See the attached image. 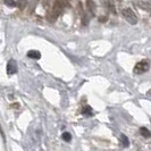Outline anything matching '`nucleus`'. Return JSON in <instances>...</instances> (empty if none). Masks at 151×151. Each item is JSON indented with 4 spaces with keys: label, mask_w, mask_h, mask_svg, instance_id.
Segmentation results:
<instances>
[{
    "label": "nucleus",
    "mask_w": 151,
    "mask_h": 151,
    "mask_svg": "<svg viewBox=\"0 0 151 151\" xmlns=\"http://www.w3.org/2000/svg\"><path fill=\"white\" fill-rule=\"evenodd\" d=\"M68 5H69V0H55L52 9L48 15L49 22H55L57 19V17L60 15L63 8H65Z\"/></svg>",
    "instance_id": "obj_1"
},
{
    "label": "nucleus",
    "mask_w": 151,
    "mask_h": 151,
    "mask_svg": "<svg viewBox=\"0 0 151 151\" xmlns=\"http://www.w3.org/2000/svg\"><path fill=\"white\" fill-rule=\"evenodd\" d=\"M149 69H150V60L143 59V60L139 61L135 66H134L133 72H134L135 74H143L145 72H148Z\"/></svg>",
    "instance_id": "obj_2"
},
{
    "label": "nucleus",
    "mask_w": 151,
    "mask_h": 151,
    "mask_svg": "<svg viewBox=\"0 0 151 151\" xmlns=\"http://www.w3.org/2000/svg\"><path fill=\"white\" fill-rule=\"evenodd\" d=\"M122 14L124 16V18L129 23V24H132V25H134L137 23V17H136L135 13L131 9V8H125V9H123V12H122Z\"/></svg>",
    "instance_id": "obj_3"
},
{
    "label": "nucleus",
    "mask_w": 151,
    "mask_h": 151,
    "mask_svg": "<svg viewBox=\"0 0 151 151\" xmlns=\"http://www.w3.org/2000/svg\"><path fill=\"white\" fill-rule=\"evenodd\" d=\"M7 73L8 75H14L17 73V64L14 59H10L7 64Z\"/></svg>",
    "instance_id": "obj_4"
},
{
    "label": "nucleus",
    "mask_w": 151,
    "mask_h": 151,
    "mask_svg": "<svg viewBox=\"0 0 151 151\" xmlns=\"http://www.w3.org/2000/svg\"><path fill=\"white\" fill-rule=\"evenodd\" d=\"M139 7L145 12H151V1L149 0H141L139 1Z\"/></svg>",
    "instance_id": "obj_5"
},
{
    "label": "nucleus",
    "mask_w": 151,
    "mask_h": 151,
    "mask_svg": "<svg viewBox=\"0 0 151 151\" xmlns=\"http://www.w3.org/2000/svg\"><path fill=\"white\" fill-rule=\"evenodd\" d=\"M86 7L91 13V15H96V4L93 0H86Z\"/></svg>",
    "instance_id": "obj_6"
},
{
    "label": "nucleus",
    "mask_w": 151,
    "mask_h": 151,
    "mask_svg": "<svg viewBox=\"0 0 151 151\" xmlns=\"http://www.w3.org/2000/svg\"><path fill=\"white\" fill-rule=\"evenodd\" d=\"M27 57L29 58H31V59H40L41 58V53H40V51H38V50H30L29 52H27Z\"/></svg>",
    "instance_id": "obj_7"
},
{
    "label": "nucleus",
    "mask_w": 151,
    "mask_h": 151,
    "mask_svg": "<svg viewBox=\"0 0 151 151\" xmlns=\"http://www.w3.org/2000/svg\"><path fill=\"white\" fill-rule=\"evenodd\" d=\"M93 110H92V108H91L90 106H84L83 109H82V114H83L84 116H86V117H89V116H92L93 115V113H92Z\"/></svg>",
    "instance_id": "obj_8"
},
{
    "label": "nucleus",
    "mask_w": 151,
    "mask_h": 151,
    "mask_svg": "<svg viewBox=\"0 0 151 151\" xmlns=\"http://www.w3.org/2000/svg\"><path fill=\"white\" fill-rule=\"evenodd\" d=\"M140 133H141V135L143 136V137H145V139L151 137V132L147 129V127H141V129H140Z\"/></svg>",
    "instance_id": "obj_9"
},
{
    "label": "nucleus",
    "mask_w": 151,
    "mask_h": 151,
    "mask_svg": "<svg viewBox=\"0 0 151 151\" xmlns=\"http://www.w3.org/2000/svg\"><path fill=\"white\" fill-rule=\"evenodd\" d=\"M105 6H106L108 9H109V12L110 13H113V14H116V9H115V6H114V4L110 1V0H106V2H105Z\"/></svg>",
    "instance_id": "obj_10"
},
{
    "label": "nucleus",
    "mask_w": 151,
    "mask_h": 151,
    "mask_svg": "<svg viewBox=\"0 0 151 151\" xmlns=\"http://www.w3.org/2000/svg\"><path fill=\"white\" fill-rule=\"evenodd\" d=\"M121 143L122 145L124 147V148H127L129 145V137L126 135H124V134H122L121 135Z\"/></svg>",
    "instance_id": "obj_11"
},
{
    "label": "nucleus",
    "mask_w": 151,
    "mask_h": 151,
    "mask_svg": "<svg viewBox=\"0 0 151 151\" xmlns=\"http://www.w3.org/2000/svg\"><path fill=\"white\" fill-rule=\"evenodd\" d=\"M61 137H63V140L66 141V142H69V141L72 140V135H70V133H68V132H64Z\"/></svg>",
    "instance_id": "obj_12"
},
{
    "label": "nucleus",
    "mask_w": 151,
    "mask_h": 151,
    "mask_svg": "<svg viewBox=\"0 0 151 151\" xmlns=\"http://www.w3.org/2000/svg\"><path fill=\"white\" fill-rule=\"evenodd\" d=\"M5 4L8 7H16V5H17L15 0H5Z\"/></svg>",
    "instance_id": "obj_13"
},
{
    "label": "nucleus",
    "mask_w": 151,
    "mask_h": 151,
    "mask_svg": "<svg viewBox=\"0 0 151 151\" xmlns=\"http://www.w3.org/2000/svg\"><path fill=\"white\" fill-rule=\"evenodd\" d=\"M88 23H89V17H88V15H84L83 18H82V25H88Z\"/></svg>",
    "instance_id": "obj_14"
},
{
    "label": "nucleus",
    "mask_w": 151,
    "mask_h": 151,
    "mask_svg": "<svg viewBox=\"0 0 151 151\" xmlns=\"http://www.w3.org/2000/svg\"><path fill=\"white\" fill-rule=\"evenodd\" d=\"M108 21V18H107L106 16H100L99 17V22H101V23H105Z\"/></svg>",
    "instance_id": "obj_15"
},
{
    "label": "nucleus",
    "mask_w": 151,
    "mask_h": 151,
    "mask_svg": "<svg viewBox=\"0 0 151 151\" xmlns=\"http://www.w3.org/2000/svg\"><path fill=\"white\" fill-rule=\"evenodd\" d=\"M25 2H26V0H18V5H19V7L24 8V6H25Z\"/></svg>",
    "instance_id": "obj_16"
}]
</instances>
